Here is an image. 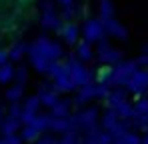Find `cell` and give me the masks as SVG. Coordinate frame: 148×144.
Segmentation results:
<instances>
[{
    "label": "cell",
    "mask_w": 148,
    "mask_h": 144,
    "mask_svg": "<svg viewBox=\"0 0 148 144\" xmlns=\"http://www.w3.org/2000/svg\"><path fill=\"white\" fill-rule=\"evenodd\" d=\"M146 144H148V138H146Z\"/></svg>",
    "instance_id": "obj_1"
}]
</instances>
